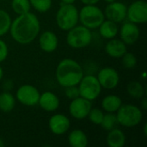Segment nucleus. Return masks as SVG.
<instances>
[{
	"label": "nucleus",
	"mask_w": 147,
	"mask_h": 147,
	"mask_svg": "<svg viewBox=\"0 0 147 147\" xmlns=\"http://www.w3.org/2000/svg\"><path fill=\"white\" fill-rule=\"evenodd\" d=\"M40 31L39 18L32 12L19 15L11 22L9 33L12 39L21 45H28L33 42Z\"/></svg>",
	"instance_id": "f257e3e1"
},
{
	"label": "nucleus",
	"mask_w": 147,
	"mask_h": 147,
	"mask_svg": "<svg viewBox=\"0 0 147 147\" xmlns=\"http://www.w3.org/2000/svg\"><path fill=\"white\" fill-rule=\"evenodd\" d=\"M84 75V69L81 65L70 58L62 59L55 70L56 80L64 88L78 85Z\"/></svg>",
	"instance_id": "f03ea898"
},
{
	"label": "nucleus",
	"mask_w": 147,
	"mask_h": 147,
	"mask_svg": "<svg viewBox=\"0 0 147 147\" xmlns=\"http://www.w3.org/2000/svg\"><path fill=\"white\" fill-rule=\"evenodd\" d=\"M115 115L118 124L127 128H132L138 126L143 119L142 109L131 103H122Z\"/></svg>",
	"instance_id": "7ed1b4c3"
},
{
	"label": "nucleus",
	"mask_w": 147,
	"mask_h": 147,
	"mask_svg": "<svg viewBox=\"0 0 147 147\" xmlns=\"http://www.w3.org/2000/svg\"><path fill=\"white\" fill-rule=\"evenodd\" d=\"M78 19L81 25L91 30L98 28L105 16L103 10L96 4H84L78 10Z\"/></svg>",
	"instance_id": "20e7f679"
},
{
	"label": "nucleus",
	"mask_w": 147,
	"mask_h": 147,
	"mask_svg": "<svg viewBox=\"0 0 147 147\" xmlns=\"http://www.w3.org/2000/svg\"><path fill=\"white\" fill-rule=\"evenodd\" d=\"M58 28L63 31H68L79 22L78 9L71 3H62L55 16Z\"/></svg>",
	"instance_id": "39448f33"
},
{
	"label": "nucleus",
	"mask_w": 147,
	"mask_h": 147,
	"mask_svg": "<svg viewBox=\"0 0 147 147\" xmlns=\"http://www.w3.org/2000/svg\"><path fill=\"white\" fill-rule=\"evenodd\" d=\"M92 41L91 30L83 25H76L67 31L66 42L74 49H80L88 47Z\"/></svg>",
	"instance_id": "423d86ee"
},
{
	"label": "nucleus",
	"mask_w": 147,
	"mask_h": 147,
	"mask_svg": "<svg viewBox=\"0 0 147 147\" xmlns=\"http://www.w3.org/2000/svg\"><path fill=\"white\" fill-rule=\"evenodd\" d=\"M79 96L90 102L97 99L102 92V86L94 75H84L78 84Z\"/></svg>",
	"instance_id": "0eeeda50"
},
{
	"label": "nucleus",
	"mask_w": 147,
	"mask_h": 147,
	"mask_svg": "<svg viewBox=\"0 0 147 147\" xmlns=\"http://www.w3.org/2000/svg\"><path fill=\"white\" fill-rule=\"evenodd\" d=\"M39 90L31 84L21 85L16 93V99L22 105L33 107L38 104L40 98Z\"/></svg>",
	"instance_id": "6e6552de"
},
{
	"label": "nucleus",
	"mask_w": 147,
	"mask_h": 147,
	"mask_svg": "<svg viewBox=\"0 0 147 147\" xmlns=\"http://www.w3.org/2000/svg\"><path fill=\"white\" fill-rule=\"evenodd\" d=\"M127 18L136 24H143L147 22V3L146 0L133 2L127 9Z\"/></svg>",
	"instance_id": "1a4fd4ad"
},
{
	"label": "nucleus",
	"mask_w": 147,
	"mask_h": 147,
	"mask_svg": "<svg viewBox=\"0 0 147 147\" xmlns=\"http://www.w3.org/2000/svg\"><path fill=\"white\" fill-rule=\"evenodd\" d=\"M127 6L124 3L115 1L108 3L103 13L106 19L113 21L118 24L123 22L127 19Z\"/></svg>",
	"instance_id": "9d476101"
},
{
	"label": "nucleus",
	"mask_w": 147,
	"mask_h": 147,
	"mask_svg": "<svg viewBox=\"0 0 147 147\" xmlns=\"http://www.w3.org/2000/svg\"><path fill=\"white\" fill-rule=\"evenodd\" d=\"M102 89L113 90L115 89L120 83V75L113 67L102 68L96 76Z\"/></svg>",
	"instance_id": "9b49d317"
},
{
	"label": "nucleus",
	"mask_w": 147,
	"mask_h": 147,
	"mask_svg": "<svg viewBox=\"0 0 147 147\" xmlns=\"http://www.w3.org/2000/svg\"><path fill=\"white\" fill-rule=\"evenodd\" d=\"M92 102L78 96L73 100H71L69 104V113L74 119L83 120L85 119L89 112L92 108Z\"/></svg>",
	"instance_id": "f8f14e48"
},
{
	"label": "nucleus",
	"mask_w": 147,
	"mask_h": 147,
	"mask_svg": "<svg viewBox=\"0 0 147 147\" xmlns=\"http://www.w3.org/2000/svg\"><path fill=\"white\" fill-rule=\"evenodd\" d=\"M71 127L70 119L63 114L53 115L48 121V127L54 135H63L68 132Z\"/></svg>",
	"instance_id": "ddd939ff"
},
{
	"label": "nucleus",
	"mask_w": 147,
	"mask_h": 147,
	"mask_svg": "<svg viewBox=\"0 0 147 147\" xmlns=\"http://www.w3.org/2000/svg\"><path fill=\"white\" fill-rule=\"evenodd\" d=\"M119 33L121 40L126 45H134L140 36V30L138 24L129 21L125 22L121 25Z\"/></svg>",
	"instance_id": "4468645a"
},
{
	"label": "nucleus",
	"mask_w": 147,
	"mask_h": 147,
	"mask_svg": "<svg viewBox=\"0 0 147 147\" xmlns=\"http://www.w3.org/2000/svg\"><path fill=\"white\" fill-rule=\"evenodd\" d=\"M39 46L44 53H53L59 46L58 36L55 33L50 30H46L39 36Z\"/></svg>",
	"instance_id": "2eb2a0df"
},
{
	"label": "nucleus",
	"mask_w": 147,
	"mask_h": 147,
	"mask_svg": "<svg viewBox=\"0 0 147 147\" xmlns=\"http://www.w3.org/2000/svg\"><path fill=\"white\" fill-rule=\"evenodd\" d=\"M106 53L113 59H120L127 52V45L121 39H111L105 45Z\"/></svg>",
	"instance_id": "dca6fc26"
},
{
	"label": "nucleus",
	"mask_w": 147,
	"mask_h": 147,
	"mask_svg": "<svg viewBox=\"0 0 147 147\" xmlns=\"http://www.w3.org/2000/svg\"><path fill=\"white\" fill-rule=\"evenodd\" d=\"M59 99L51 91H46L40 95L38 105L47 112H54L59 107Z\"/></svg>",
	"instance_id": "f3484780"
},
{
	"label": "nucleus",
	"mask_w": 147,
	"mask_h": 147,
	"mask_svg": "<svg viewBox=\"0 0 147 147\" xmlns=\"http://www.w3.org/2000/svg\"><path fill=\"white\" fill-rule=\"evenodd\" d=\"M127 137L124 132L117 127L109 131L106 142L109 147H123L126 144Z\"/></svg>",
	"instance_id": "a211bd4d"
},
{
	"label": "nucleus",
	"mask_w": 147,
	"mask_h": 147,
	"mask_svg": "<svg viewBox=\"0 0 147 147\" xmlns=\"http://www.w3.org/2000/svg\"><path fill=\"white\" fill-rule=\"evenodd\" d=\"M98 28L101 36L105 40L114 39L119 34V28L117 23L108 19H104Z\"/></svg>",
	"instance_id": "6ab92c4d"
},
{
	"label": "nucleus",
	"mask_w": 147,
	"mask_h": 147,
	"mask_svg": "<svg viewBox=\"0 0 147 147\" xmlns=\"http://www.w3.org/2000/svg\"><path fill=\"white\" fill-rule=\"evenodd\" d=\"M68 144L71 147H86L89 140L86 134L81 129H74L68 134Z\"/></svg>",
	"instance_id": "aec40b11"
},
{
	"label": "nucleus",
	"mask_w": 147,
	"mask_h": 147,
	"mask_svg": "<svg viewBox=\"0 0 147 147\" xmlns=\"http://www.w3.org/2000/svg\"><path fill=\"white\" fill-rule=\"evenodd\" d=\"M102 108L106 113H116L122 105V100L119 96L108 95L102 100Z\"/></svg>",
	"instance_id": "412c9836"
},
{
	"label": "nucleus",
	"mask_w": 147,
	"mask_h": 147,
	"mask_svg": "<svg viewBox=\"0 0 147 147\" xmlns=\"http://www.w3.org/2000/svg\"><path fill=\"white\" fill-rule=\"evenodd\" d=\"M16 97L9 91L0 93V111L3 113L11 112L16 106Z\"/></svg>",
	"instance_id": "4be33fe9"
},
{
	"label": "nucleus",
	"mask_w": 147,
	"mask_h": 147,
	"mask_svg": "<svg viewBox=\"0 0 147 147\" xmlns=\"http://www.w3.org/2000/svg\"><path fill=\"white\" fill-rule=\"evenodd\" d=\"M128 95L134 99H141L145 96V88L141 83L138 81H132L127 86Z\"/></svg>",
	"instance_id": "5701e85b"
},
{
	"label": "nucleus",
	"mask_w": 147,
	"mask_h": 147,
	"mask_svg": "<svg viewBox=\"0 0 147 147\" xmlns=\"http://www.w3.org/2000/svg\"><path fill=\"white\" fill-rule=\"evenodd\" d=\"M11 8L13 11L17 16H19V15L30 12L31 5H30L29 0H12Z\"/></svg>",
	"instance_id": "b1692460"
},
{
	"label": "nucleus",
	"mask_w": 147,
	"mask_h": 147,
	"mask_svg": "<svg viewBox=\"0 0 147 147\" xmlns=\"http://www.w3.org/2000/svg\"><path fill=\"white\" fill-rule=\"evenodd\" d=\"M118 124L117 122V118L115 113H106L103 115L102 121L100 124L102 128L105 131H110L113 128L116 127V125Z\"/></svg>",
	"instance_id": "393cba45"
},
{
	"label": "nucleus",
	"mask_w": 147,
	"mask_h": 147,
	"mask_svg": "<svg viewBox=\"0 0 147 147\" xmlns=\"http://www.w3.org/2000/svg\"><path fill=\"white\" fill-rule=\"evenodd\" d=\"M11 22L12 20L9 14L0 9V37L3 36L9 31Z\"/></svg>",
	"instance_id": "a878e982"
},
{
	"label": "nucleus",
	"mask_w": 147,
	"mask_h": 147,
	"mask_svg": "<svg viewBox=\"0 0 147 147\" xmlns=\"http://www.w3.org/2000/svg\"><path fill=\"white\" fill-rule=\"evenodd\" d=\"M31 7L40 13L47 12L52 7V0H29Z\"/></svg>",
	"instance_id": "bb28decb"
},
{
	"label": "nucleus",
	"mask_w": 147,
	"mask_h": 147,
	"mask_svg": "<svg viewBox=\"0 0 147 147\" xmlns=\"http://www.w3.org/2000/svg\"><path fill=\"white\" fill-rule=\"evenodd\" d=\"M103 115H104V112L102 109L98 108H91L87 117L89 118V121L91 123L95 125H100L102 121Z\"/></svg>",
	"instance_id": "cd10ccee"
},
{
	"label": "nucleus",
	"mask_w": 147,
	"mask_h": 147,
	"mask_svg": "<svg viewBox=\"0 0 147 147\" xmlns=\"http://www.w3.org/2000/svg\"><path fill=\"white\" fill-rule=\"evenodd\" d=\"M121 60H122V65L126 69H133L137 65V58L135 54H134L133 53L127 52L121 57Z\"/></svg>",
	"instance_id": "c85d7f7f"
},
{
	"label": "nucleus",
	"mask_w": 147,
	"mask_h": 147,
	"mask_svg": "<svg viewBox=\"0 0 147 147\" xmlns=\"http://www.w3.org/2000/svg\"><path fill=\"white\" fill-rule=\"evenodd\" d=\"M65 96L70 99V100H73L79 96V90H78V85H73V86H68L65 88Z\"/></svg>",
	"instance_id": "c756f323"
},
{
	"label": "nucleus",
	"mask_w": 147,
	"mask_h": 147,
	"mask_svg": "<svg viewBox=\"0 0 147 147\" xmlns=\"http://www.w3.org/2000/svg\"><path fill=\"white\" fill-rule=\"evenodd\" d=\"M9 55V47L6 42L0 39V63L3 62Z\"/></svg>",
	"instance_id": "7c9ffc66"
},
{
	"label": "nucleus",
	"mask_w": 147,
	"mask_h": 147,
	"mask_svg": "<svg viewBox=\"0 0 147 147\" xmlns=\"http://www.w3.org/2000/svg\"><path fill=\"white\" fill-rule=\"evenodd\" d=\"M13 86H14V84L11 80H6L3 82V88L4 91H10L13 89Z\"/></svg>",
	"instance_id": "2f4dec72"
},
{
	"label": "nucleus",
	"mask_w": 147,
	"mask_h": 147,
	"mask_svg": "<svg viewBox=\"0 0 147 147\" xmlns=\"http://www.w3.org/2000/svg\"><path fill=\"white\" fill-rule=\"evenodd\" d=\"M140 102V109L142 110H146L147 109V99L146 97H142Z\"/></svg>",
	"instance_id": "473e14b6"
},
{
	"label": "nucleus",
	"mask_w": 147,
	"mask_h": 147,
	"mask_svg": "<svg viewBox=\"0 0 147 147\" xmlns=\"http://www.w3.org/2000/svg\"><path fill=\"white\" fill-rule=\"evenodd\" d=\"M84 4H97L100 0H80Z\"/></svg>",
	"instance_id": "72a5a7b5"
},
{
	"label": "nucleus",
	"mask_w": 147,
	"mask_h": 147,
	"mask_svg": "<svg viewBox=\"0 0 147 147\" xmlns=\"http://www.w3.org/2000/svg\"><path fill=\"white\" fill-rule=\"evenodd\" d=\"M62 2V3H69V4H71V3H74L76 2V0H60Z\"/></svg>",
	"instance_id": "f704fd0d"
},
{
	"label": "nucleus",
	"mask_w": 147,
	"mask_h": 147,
	"mask_svg": "<svg viewBox=\"0 0 147 147\" xmlns=\"http://www.w3.org/2000/svg\"><path fill=\"white\" fill-rule=\"evenodd\" d=\"M3 67L0 65V81L3 79Z\"/></svg>",
	"instance_id": "c9c22d12"
},
{
	"label": "nucleus",
	"mask_w": 147,
	"mask_h": 147,
	"mask_svg": "<svg viewBox=\"0 0 147 147\" xmlns=\"http://www.w3.org/2000/svg\"><path fill=\"white\" fill-rule=\"evenodd\" d=\"M144 134H145V136L147 135V123H145V125H144Z\"/></svg>",
	"instance_id": "e433bc0d"
},
{
	"label": "nucleus",
	"mask_w": 147,
	"mask_h": 147,
	"mask_svg": "<svg viewBox=\"0 0 147 147\" xmlns=\"http://www.w3.org/2000/svg\"><path fill=\"white\" fill-rule=\"evenodd\" d=\"M146 71H143L142 74H141V78L142 79H146Z\"/></svg>",
	"instance_id": "4c0bfd02"
},
{
	"label": "nucleus",
	"mask_w": 147,
	"mask_h": 147,
	"mask_svg": "<svg viewBox=\"0 0 147 147\" xmlns=\"http://www.w3.org/2000/svg\"><path fill=\"white\" fill-rule=\"evenodd\" d=\"M4 145H5V144H4V142H3V140L0 138V147H3L4 146Z\"/></svg>",
	"instance_id": "58836bf2"
},
{
	"label": "nucleus",
	"mask_w": 147,
	"mask_h": 147,
	"mask_svg": "<svg viewBox=\"0 0 147 147\" xmlns=\"http://www.w3.org/2000/svg\"><path fill=\"white\" fill-rule=\"evenodd\" d=\"M107 3H113V2H115L117 0H104Z\"/></svg>",
	"instance_id": "ea45409f"
}]
</instances>
